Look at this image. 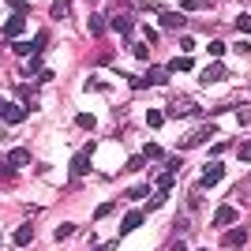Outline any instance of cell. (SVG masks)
I'll return each mask as SVG.
<instances>
[{
  "label": "cell",
  "mask_w": 251,
  "mask_h": 251,
  "mask_svg": "<svg viewBox=\"0 0 251 251\" xmlns=\"http://www.w3.org/2000/svg\"><path fill=\"white\" fill-rule=\"evenodd\" d=\"M236 157L251 165V143H236Z\"/></svg>",
  "instance_id": "484cf974"
},
{
  "label": "cell",
  "mask_w": 251,
  "mask_h": 251,
  "mask_svg": "<svg viewBox=\"0 0 251 251\" xmlns=\"http://www.w3.org/2000/svg\"><path fill=\"white\" fill-rule=\"evenodd\" d=\"M90 157H94V147H83L79 154L72 157V176H75V180L86 176V169H90Z\"/></svg>",
  "instance_id": "277c9868"
},
{
  "label": "cell",
  "mask_w": 251,
  "mask_h": 251,
  "mask_svg": "<svg viewBox=\"0 0 251 251\" xmlns=\"http://www.w3.org/2000/svg\"><path fill=\"white\" fill-rule=\"evenodd\" d=\"M11 173H15V169H11L8 161H0V180H11Z\"/></svg>",
  "instance_id": "836d02e7"
},
{
  "label": "cell",
  "mask_w": 251,
  "mask_h": 251,
  "mask_svg": "<svg viewBox=\"0 0 251 251\" xmlns=\"http://www.w3.org/2000/svg\"><path fill=\"white\" fill-rule=\"evenodd\" d=\"M86 30L94 34V38H105V30H109V15H105V11H90V23H86Z\"/></svg>",
  "instance_id": "30bf717a"
},
{
  "label": "cell",
  "mask_w": 251,
  "mask_h": 251,
  "mask_svg": "<svg viewBox=\"0 0 251 251\" xmlns=\"http://www.w3.org/2000/svg\"><path fill=\"white\" fill-rule=\"evenodd\" d=\"M173 184H176V176H173L169 169H165V173H157V191H169Z\"/></svg>",
  "instance_id": "ffe728a7"
},
{
  "label": "cell",
  "mask_w": 251,
  "mask_h": 251,
  "mask_svg": "<svg viewBox=\"0 0 251 251\" xmlns=\"http://www.w3.org/2000/svg\"><path fill=\"white\" fill-rule=\"evenodd\" d=\"M109 26H113L116 34H124V38H127V34L135 30V19H131L127 11H113V19H109Z\"/></svg>",
  "instance_id": "8992f818"
},
{
  "label": "cell",
  "mask_w": 251,
  "mask_h": 251,
  "mask_svg": "<svg viewBox=\"0 0 251 251\" xmlns=\"http://www.w3.org/2000/svg\"><path fill=\"white\" fill-rule=\"evenodd\" d=\"M169 251H188V244H184V240H176V244H173Z\"/></svg>",
  "instance_id": "74e56055"
},
{
  "label": "cell",
  "mask_w": 251,
  "mask_h": 251,
  "mask_svg": "<svg viewBox=\"0 0 251 251\" xmlns=\"http://www.w3.org/2000/svg\"><path fill=\"white\" fill-rule=\"evenodd\" d=\"M236 218H240V214H236V206H218V210H214V221H210V225H214V229H229Z\"/></svg>",
  "instance_id": "5b68a950"
},
{
  "label": "cell",
  "mask_w": 251,
  "mask_h": 251,
  "mask_svg": "<svg viewBox=\"0 0 251 251\" xmlns=\"http://www.w3.org/2000/svg\"><path fill=\"white\" fill-rule=\"evenodd\" d=\"M113 248H116V240L113 244H101V248H94V251H113Z\"/></svg>",
  "instance_id": "f35d334b"
},
{
  "label": "cell",
  "mask_w": 251,
  "mask_h": 251,
  "mask_svg": "<svg viewBox=\"0 0 251 251\" xmlns=\"http://www.w3.org/2000/svg\"><path fill=\"white\" fill-rule=\"evenodd\" d=\"M157 19H161L165 30H180V26H184V15H180V11H169V8H157Z\"/></svg>",
  "instance_id": "8fae6325"
},
{
  "label": "cell",
  "mask_w": 251,
  "mask_h": 251,
  "mask_svg": "<svg viewBox=\"0 0 251 251\" xmlns=\"http://www.w3.org/2000/svg\"><path fill=\"white\" fill-rule=\"evenodd\" d=\"M0 120H4V124H19L23 109H19V105H11V101H0Z\"/></svg>",
  "instance_id": "7c38bea8"
},
{
  "label": "cell",
  "mask_w": 251,
  "mask_h": 251,
  "mask_svg": "<svg viewBox=\"0 0 251 251\" xmlns=\"http://www.w3.org/2000/svg\"><path fill=\"white\" fill-rule=\"evenodd\" d=\"M161 113H165V120H169V116H199V105L191 101V98H173Z\"/></svg>",
  "instance_id": "7a4b0ae2"
},
{
  "label": "cell",
  "mask_w": 251,
  "mask_h": 251,
  "mask_svg": "<svg viewBox=\"0 0 251 251\" xmlns=\"http://www.w3.org/2000/svg\"><path fill=\"white\" fill-rule=\"evenodd\" d=\"M49 15H52V19H68V15H72V0H52Z\"/></svg>",
  "instance_id": "2e32d148"
},
{
  "label": "cell",
  "mask_w": 251,
  "mask_h": 251,
  "mask_svg": "<svg viewBox=\"0 0 251 251\" xmlns=\"http://www.w3.org/2000/svg\"><path fill=\"white\" fill-rule=\"evenodd\" d=\"M147 124L150 127H161V124H165V113H161V109H150V113H147Z\"/></svg>",
  "instance_id": "cb8c5ba5"
},
{
  "label": "cell",
  "mask_w": 251,
  "mask_h": 251,
  "mask_svg": "<svg viewBox=\"0 0 251 251\" xmlns=\"http://www.w3.org/2000/svg\"><path fill=\"white\" fill-rule=\"evenodd\" d=\"M143 157H147V161H161V157H165V150L157 147V143H147V147H143Z\"/></svg>",
  "instance_id": "d6986e66"
},
{
  "label": "cell",
  "mask_w": 251,
  "mask_h": 251,
  "mask_svg": "<svg viewBox=\"0 0 251 251\" xmlns=\"http://www.w3.org/2000/svg\"><path fill=\"white\" fill-rule=\"evenodd\" d=\"M131 52H135V60H150V45L147 42H135V45H131Z\"/></svg>",
  "instance_id": "d4e9b609"
},
{
  "label": "cell",
  "mask_w": 251,
  "mask_h": 251,
  "mask_svg": "<svg viewBox=\"0 0 251 251\" xmlns=\"http://www.w3.org/2000/svg\"><path fill=\"white\" fill-rule=\"evenodd\" d=\"M147 221V210H131V214H124V221H120V236H127V232H135L139 225Z\"/></svg>",
  "instance_id": "9c48e42d"
},
{
  "label": "cell",
  "mask_w": 251,
  "mask_h": 251,
  "mask_svg": "<svg viewBox=\"0 0 251 251\" xmlns=\"http://www.w3.org/2000/svg\"><path fill=\"white\" fill-rule=\"evenodd\" d=\"M218 135V124H214V120H210V124H199L195 127V131H191L188 139H184V143H180V150H191V147H202V143H210V139Z\"/></svg>",
  "instance_id": "6da1fadb"
},
{
  "label": "cell",
  "mask_w": 251,
  "mask_h": 251,
  "mask_svg": "<svg viewBox=\"0 0 251 251\" xmlns=\"http://www.w3.org/2000/svg\"><path fill=\"white\" fill-rule=\"evenodd\" d=\"M19 101L26 105V109H38V90H34V86H19Z\"/></svg>",
  "instance_id": "e0dca14e"
},
{
  "label": "cell",
  "mask_w": 251,
  "mask_h": 251,
  "mask_svg": "<svg viewBox=\"0 0 251 251\" xmlns=\"http://www.w3.org/2000/svg\"><path fill=\"white\" fill-rule=\"evenodd\" d=\"M30 240H34V225H19V229H15V244H19V248H26Z\"/></svg>",
  "instance_id": "ac0fdd59"
},
{
  "label": "cell",
  "mask_w": 251,
  "mask_h": 251,
  "mask_svg": "<svg viewBox=\"0 0 251 251\" xmlns=\"http://www.w3.org/2000/svg\"><path fill=\"white\" fill-rule=\"evenodd\" d=\"M8 4H11L15 11H19V15H26V0H8Z\"/></svg>",
  "instance_id": "8d00e7d4"
},
{
  "label": "cell",
  "mask_w": 251,
  "mask_h": 251,
  "mask_svg": "<svg viewBox=\"0 0 251 251\" xmlns=\"http://www.w3.org/2000/svg\"><path fill=\"white\" fill-rule=\"evenodd\" d=\"M221 176H225V165H221V161H214V165H206V169H202L199 188H202V191H206V188H214V184H218Z\"/></svg>",
  "instance_id": "52a82bcc"
},
{
  "label": "cell",
  "mask_w": 251,
  "mask_h": 251,
  "mask_svg": "<svg viewBox=\"0 0 251 251\" xmlns=\"http://www.w3.org/2000/svg\"><path fill=\"white\" fill-rule=\"evenodd\" d=\"M109 214H113V202H101V206L94 210V218H109Z\"/></svg>",
  "instance_id": "1f68e13d"
},
{
  "label": "cell",
  "mask_w": 251,
  "mask_h": 251,
  "mask_svg": "<svg viewBox=\"0 0 251 251\" xmlns=\"http://www.w3.org/2000/svg\"><path fill=\"white\" fill-rule=\"evenodd\" d=\"M165 195H169V191H157L154 199H150V202H147V214H150V210H157V206H161V202H165Z\"/></svg>",
  "instance_id": "f546056e"
},
{
  "label": "cell",
  "mask_w": 251,
  "mask_h": 251,
  "mask_svg": "<svg viewBox=\"0 0 251 251\" xmlns=\"http://www.w3.org/2000/svg\"><path fill=\"white\" fill-rule=\"evenodd\" d=\"M75 124H79V127H86V131H94V127H98V120H94L90 113H79V116H75Z\"/></svg>",
  "instance_id": "603a6c76"
},
{
  "label": "cell",
  "mask_w": 251,
  "mask_h": 251,
  "mask_svg": "<svg viewBox=\"0 0 251 251\" xmlns=\"http://www.w3.org/2000/svg\"><path fill=\"white\" fill-rule=\"evenodd\" d=\"M169 72H191V56H176L169 64Z\"/></svg>",
  "instance_id": "44dd1931"
},
{
  "label": "cell",
  "mask_w": 251,
  "mask_h": 251,
  "mask_svg": "<svg viewBox=\"0 0 251 251\" xmlns=\"http://www.w3.org/2000/svg\"><path fill=\"white\" fill-rule=\"evenodd\" d=\"M225 52V42H210V56H221Z\"/></svg>",
  "instance_id": "e575fe53"
},
{
  "label": "cell",
  "mask_w": 251,
  "mask_h": 251,
  "mask_svg": "<svg viewBox=\"0 0 251 251\" xmlns=\"http://www.w3.org/2000/svg\"><path fill=\"white\" fill-rule=\"evenodd\" d=\"M147 184H135V188H131V191H127V199H147Z\"/></svg>",
  "instance_id": "f1b7e54d"
},
{
  "label": "cell",
  "mask_w": 251,
  "mask_h": 251,
  "mask_svg": "<svg viewBox=\"0 0 251 251\" xmlns=\"http://www.w3.org/2000/svg\"><path fill=\"white\" fill-rule=\"evenodd\" d=\"M4 161H8L11 169H23V165H30V150H26V147H15L8 157H4Z\"/></svg>",
  "instance_id": "4fadbf2b"
},
{
  "label": "cell",
  "mask_w": 251,
  "mask_h": 251,
  "mask_svg": "<svg viewBox=\"0 0 251 251\" xmlns=\"http://www.w3.org/2000/svg\"><path fill=\"white\" fill-rule=\"evenodd\" d=\"M147 165V157L143 154H135V157H127V173H139V169Z\"/></svg>",
  "instance_id": "4316f807"
},
{
  "label": "cell",
  "mask_w": 251,
  "mask_h": 251,
  "mask_svg": "<svg viewBox=\"0 0 251 251\" xmlns=\"http://www.w3.org/2000/svg\"><path fill=\"white\" fill-rule=\"evenodd\" d=\"M248 244V229H225V248H244Z\"/></svg>",
  "instance_id": "5bb4252c"
},
{
  "label": "cell",
  "mask_w": 251,
  "mask_h": 251,
  "mask_svg": "<svg viewBox=\"0 0 251 251\" xmlns=\"http://www.w3.org/2000/svg\"><path fill=\"white\" fill-rule=\"evenodd\" d=\"M221 79H229V68H225L221 60L206 64V68L199 72V83H202V86H210V83H221Z\"/></svg>",
  "instance_id": "3957f363"
},
{
  "label": "cell",
  "mask_w": 251,
  "mask_h": 251,
  "mask_svg": "<svg viewBox=\"0 0 251 251\" xmlns=\"http://www.w3.org/2000/svg\"><path fill=\"white\" fill-rule=\"evenodd\" d=\"M23 30H26V15H19V11H15V15L4 23V38H8V42H15Z\"/></svg>",
  "instance_id": "ba28073f"
},
{
  "label": "cell",
  "mask_w": 251,
  "mask_h": 251,
  "mask_svg": "<svg viewBox=\"0 0 251 251\" xmlns=\"http://www.w3.org/2000/svg\"><path fill=\"white\" fill-rule=\"evenodd\" d=\"M236 30H244V34L251 30V15H236Z\"/></svg>",
  "instance_id": "4dcf8cb0"
},
{
  "label": "cell",
  "mask_w": 251,
  "mask_h": 251,
  "mask_svg": "<svg viewBox=\"0 0 251 251\" xmlns=\"http://www.w3.org/2000/svg\"><path fill=\"white\" fill-rule=\"evenodd\" d=\"M72 232H75V225H60V229H56V240H68Z\"/></svg>",
  "instance_id": "d6a6232c"
},
{
  "label": "cell",
  "mask_w": 251,
  "mask_h": 251,
  "mask_svg": "<svg viewBox=\"0 0 251 251\" xmlns=\"http://www.w3.org/2000/svg\"><path fill=\"white\" fill-rule=\"evenodd\" d=\"M11 49L19 52V56H26V52H34V42H11Z\"/></svg>",
  "instance_id": "83f0119b"
},
{
  "label": "cell",
  "mask_w": 251,
  "mask_h": 251,
  "mask_svg": "<svg viewBox=\"0 0 251 251\" xmlns=\"http://www.w3.org/2000/svg\"><path fill=\"white\" fill-rule=\"evenodd\" d=\"M236 120H240V124H251V109H236Z\"/></svg>",
  "instance_id": "d590c367"
},
{
  "label": "cell",
  "mask_w": 251,
  "mask_h": 251,
  "mask_svg": "<svg viewBox=\"0 0 251 251\" xmlns=\"http://www.w3.org/2000/svg\"><path fill=\"white\" fill-rule=\"evenodd\" d=\"M143 83H147V86H161V83H169V68H150V72L143 75Z\"/></svg>",
  "instance_id": "9a60e30c"
},
{
  "label": "cell",
  "mask_w": 251,
  "mask_h": 251,
  "mask_svg": "<svg viewBox=\"0 0 251 251\" xmlns=\"http://www.w3.org/2000/svg\"><path fill=\"white\" fill-rule=\"evenodd\" d=\"M42 72H45V68H42V56H34V60L23 68V75H26V79H30V75H42Z\"/></svg>",
  "instance_id": "7402d4cb"
}]
</instances>
